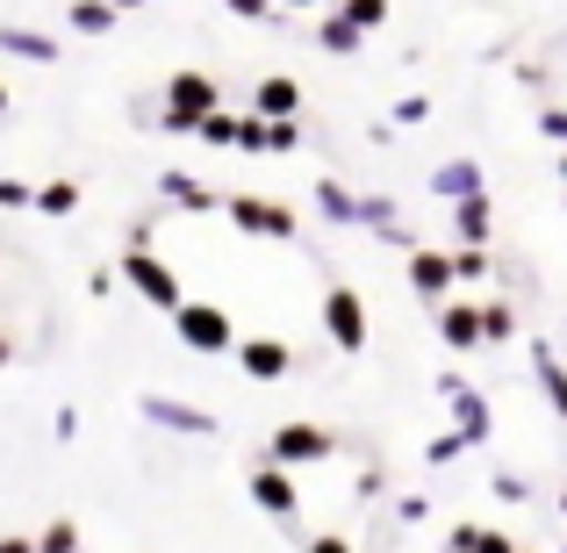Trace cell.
<instances>
[{
	"label": "cell",
	"mask_w": 567,
	"mask_h": 553,
	"mask_svg": "<svg viewBox=\"0 0 567 553\" xmlns=\"http://www.w3.org/2000/svg\"><path fill=\"white\" fill-rule=\"evenodd\" d=\"M115 274H123V288H137L144 303L158 309V317H181V309L194 303V295H187V280H181V266H173V259H158V252H130V245H123Z\"/></svg>",
	"instance_id": "cell-1"
},
{
	"label": "cell",
	"mask_w": 567,
	"mask_h": 553,
	"mask_svg": "<svg viewBox=\"0 0 567 553\" xmlns=\"http://www.w3.org/2000/svg\"><path fill=\"white\" fill-rule=\"evenodd\" d=\"M208 115H223L216 80H208V72H173V80H166V115H158V123H166V130H187V137H202Z\"/></svg>",
	"instance_id": "cell-2"
},
{
	"label": "cell",
	"mask_w": 567,
	"mask_h": 553,
	"mask_svg": "<svg viewBox=\"0 0 567 553\" xmlns=\"http://www.w3.org/2000/svg\"><path fill=\"white\" fill-rule=\"evenodd\" d=\"M331 453H338V431L309 424V417H288V424L266 439V460H274V468H317V460H331Z\"/></svg>",
	"instance_id": "cell-3"
},
{
	"label": "cell",
	"mask_w": 567,
	"mask_h": 553,
	"mask_svg": "<svg viewBox=\"0 0 567 553\" xmlns=\"http://www.w3.org/2000/svg\"><path fill=\"white\" fill-rule=\"evenodd\" d=\"M173 338H181L187 352H237V331H230V309L223 303H187L181 317H173Z\"/></svg>",
	"instance_id": "cell-4"
},
{
	"label": "cell",
	"mask_w": 567,
	"mask_h": 553,
	"mask_svg": "<svg viewBox=\"0 0 567 553\" xmlns=\"http://www.w3.org/2000/svg\"><path fill=\"white\" fill-rule=\"evenodd\" d=\"M245 496L259 503L274 525H288V532H295V518H302V489H295V474H288V468H274V460H266V468H251Z\"/></svg>",
	"instance_id": "cell-5"
},
{
	"label": "cell",
	"mask_w": 567,
	"mask_h": 553,
	"mask_svg": "<svg viewBox=\"0 0 567 553\" xmlns=\"http://www.w3.org/2000/svg\"><path fill=\"white\" fill-rule=\"evenodd\" d=\"M323 331H331V346L338 352H367V303H360V288H323Z\"/></svg>",
	"instance_id": "cell-6"
},
{
	"label": "cell",
	"mask_w": 567,
	"mask_h": 553,
	"mask_svg": "<svg viewBox=\"0 0 567 553\" xmlns=\"http://www.w3.org/2000/svg\"><path fill=\"white\" fill-rule=\"evenodd\" d=\"M223 208H230V223L245 237H295V231H302V223H295V208L288 202H266V194H230Z\"/></svg>",
	"instance_id": "cell-7"
},
{
	"label": "cell",
	"mask_w": 567,
	"mask_h": 553,
	"mask_svg": "<svg viewBox=\"0 0 567 553\" xmlns=\"http://www.w3.org/2000/svg\"><path fill=\"white\" fill-rule=\"evenodd\" d=\"M137 410H144V424H158V431H181V439H216V417H208V410H194V402L158 396V388H144V396H137Z\"/></svg>",
	"instance_id": "cell-8"
},
{
	"label": "cell",
	"mask_w": 567,
	"mask_h": 553,
	"mask_svg": "<svg viewBox=\"0 0 567 553\" xmlns=\"http://www.w3.org/2000/svg\"><path fill=\"white\" fill-rule=\"evenodd\" d=\"M439 388H445V402H453V431L467 439V453H474V446H488V431H496V417H488V396H482V388L453 381V373H445Z\"/></svg>",
	"instance_id": "cell-9"
},
{
	"label": "cell",
	"mask_w": 567,
	"mask_h": 553,
	"mask_svg": "<svg viewBox=\"0 0 567 553\" xmlns=\"http://www.w3.org/2000/svg\"><path fill=\"white\" fill-rule=\"evenodd\" d=\"M410 288L424 295L431 309H445V303H453V288H460V274H453V252H431V245H416V252H410Z\"/></svg>",
	"instance_id": "cell-10"
},
{
	"label": "cell",
	"mask_w": 567,
	"mask_h": 553,
	"mask_svg": "<svg viewBox=\"0 0 567 553\" xmlns=\"http://www.w3.org/2000/svg\"><path fill=\"white\" fill-rule=\"evenodd\" d=\"M230 360L245 367L251 381H288L295 352H288V338H237V352H230Z\"/></svg>",
	"instance_id": "cell-11"
},
{
	"label": "cell",
	"mask_w": 567,
	"mask_h": 553,
	"mask_svg": "<svg viewBox=\"0 0 567 553\" xmlns=\"http://www.w3.org/2000/svg\"><path fill=\"white\" fill-rule=\"evenodd\" d=\"M360 231H374L381 245H402V259L416 252V231L395 216V202H388V194H360Z\"/></svg>",
	"instance_id": "cell-12"
},
{
	"label": "cell",
	"mask_w": 567,
	"mask_h": 553,
	"mask_svg": "<svg viewBox=\"0 0 567 553\" xmlns=\"http://www.w3.org/2000/svg\"><path fill=\"white\" fill-rule=\"evenodd\" d=\"M439 338H445L453 352L488 346V331H482V303H467V295H460V303H445V309H439Z\"/></svg>",
	"instance_id": "cell-13"
},
{
	"label": "cell",
	"mask_w": 567,
	"mask_h": 553,
	"mask_svg": "<svg viewBox=\"0 0 567 553\" xmlns=\"http://www.w3.org/2000/svg\"><path fill=\"white\" fill-rule=\"evenodd\" d=\"M532 381H539V396H546V410L567 417V360H560V346H532Z\"/></svg>",
	"instance_id": "cell-14"
},
{
	"label": "cell",
	"mask_w": 567,
	"mask_h": 553,
	"mask_svg": "<svg viewBox=\"0 0 567 553\" xmlns=\"http://www.w3.org/2000/svg\"><path fill=\"white\" fill-rule=\"evenodd\" d=\"M251 109H259L266 123H295V109H302V86H295L288 72H266V80L251 86Z\"/></svg>",
	"instance_id": "cell-15"
},
{
	"label": "cell",
	"mask_w": 567,
	"mask_h": 553,
	"mask_svg": "<svg viewBox=\"0 0 567 553\" xmlns=\"http://www.w3.org/2000/svg\"><path fill=\"white\" fill-rule=\"evenodd\" d=\"M431 194H445V202H482V166L474 158H445L439 173H431Z\"/></svg>",
	"instance_id": "cell-16"
},
{
	"label": "cell",
	"mask_w": 567,
	"mask_h": 553,
	"mask_svg": "<svg viewBox=\"0 0 567 553\" xmlns=\"http://www.w3.org/2000/svg\"><path fill=\"white\" fill-rule=\"evenodd\" d=\"M0 51L29 58V65H58V37H43V29H29V22H0Z\"/></svg>",
	"instance_id": "cell-17"
},
{
	"label": "cell",
	"mask_w": 567,
	"mask_h": 553,
	"mask_svg": "<svg viewBox=\"0 0 567 553\" xmlns=\"http://www.w3.org/2000/svg\"><path fill=\"white\" fill-rule=\"evenodd\" d=\"M317 216H323V223H338V231H360V194H352L346 181H331V173H323V181H317Z\"/></svg>",
	"instance_id": "cell-18"
},
{
	"label": "cell",
	"mask_w": 567,
	"mask_h": 553,
	"mask_svg": "<svg viewBox=\"0 0 567 553\" xmlns=\"http://www.w3.org/2000/svg\"><path fill=\"white\" fill-rule=\"evenodd\" d=\"M317 43H323V51H331V58H360L367 29H352V22H346V8H331V14H323V22H317Z\"/></svg>",
	"instance_id": "cell-19"
},
{
	"label": "cell",
	"mask_w": 567,
	"mask_h": 553,
	"mask_svg": "<svg viewBox=\"0 0 567 553\" xmlns=\"http://www.w3.org/2000/svg\"><path fill=\"white\" fill-rule=\"evenodd\" d=\"M158 202H173V208H223L194 173H158Z\"/></svg>",
	"instance_id": "cell-20"
},
{
	"label": "cell",
	"mask_w": 567,
	"mask_h": 553,
	"mask_svg": "<svg viewBox=\"0 0 567 553\" xmlns=\"http://www.w3.org/2000/svg\"><path fill=\"white\" fill-rule=\"evenodd\" d=\"M445 553H517V546H511V532H496V525H460L453 540H445Z\"/></svg>",
	"instance_id": "cell-21"
},
{
	"label": "cell",
	"mask_w": 567,
	"mask_h": 553,
	"mask_svg": "<svg viewBox=\"0 0 567 553\" xmlns=\"http://www.w3.org/2000/svg\"><path fill=\"white\" fill-rule=\"evenodd\" d=\"M65 22H72V37H109V29H115V8H109V0H72Z\"/></svg>",
	"instance_id": "cell-22"
},
{
	"label": "cell",
	"mask_w": 567,
	"mask_h": 553,
	"mask_svg": "<svg viewBox=\"0 0 567 553\" xmlns=\"http://www.w3.org/2000/svg\"><path fill=\"white\" fill-rule=\"evenodd\" d=\"M453 231H460V245H474V252L488 245V194L482 202H453Z\"/></svg>",
	"instance_id": "cell-23"
},
{
	"label": "cell",
	"mask_w": 567,
	"mask_h": 553,
	"mask_svg": "<svg viewBox=\"0 0 567 553\" xmlns=\"http://www.w3.org/2000/svg\"><path fill=\"white\" fill-rule=\"evenodd\" d=\"M37 208H43V216H72V208H80V181H43Z\"/></svg>",
	"instance_id": "cell-24"
},
{
	"label": "cell",
	"mask_w": 567,
	"mask_h": 553,
	"mask_svg": "<svg viewBox=\"0 0 567 553\" xmlns=\"http://www.w3.org/2000/svg\"><path fill=\"white\" fill-rule=\"evenodd\" d=\"M482 331H488V346H503V338L517 331V309L503 303V295H488V303H482Z\"/></svg>",
	"instance_id": "cell-25"
},
{
	"label": "cell",
	"mask_w": 567,
	"mask_h": 553,
	"mask_svg": "<svg viewBox=\"0 0 567 553\" xmlns=\"http://www.w3.org/2000/svg\"><path fill=\"white\" fill-rule=\"evenodd\" d=\"M37 553H80V525H72V518H51V525L37 532Z\"/></svg>",
	"instance_id": "cell-26"
},
{
	"label": "cell",
	"mask_w": 567,
	"mask_h": 553,
	"mask_svg": "<svg viewBox=\"0 0 567 553\" xmlns=\"http://www.w3.org/2000/svg\"><path fill=\"white\" fill-rule=\"evenodd\" d=\"M274 144V123L266 115H237V152H266Z\"/></svg>",
	"instance_id": "cell-27"
},
{
	"label": "cell",
	"mask_w": 567,
	"mask_h": 553,
	"mask_svg": "<svg viewBox=\"0 0 567 553\" xmlns=\"http://www.w3.org/2000/svg\"><path fill=\"white\" fill-rule=\"evenodd\" d=\"M338 8H346L352 29H381L388 22V0H338Z\"/></svg>",
	"instance_id": "cell-28"
},
{
	"label": "cell",
	"mask_w": 567,
	"mask_h": 553,
	"mask_svg": "<svg viewBox=\"0 0 567 553\" xmlns=\"http://www.w3.org/2000/svg\"><path fill=\"white\" fill-rule=\"evenodd\" d=\"M488 489H496L503 503H532V482H525V474H511V468H496V474H488Z\"/></svg>",
	"instance_id": "cell-29"
},
{
	"label": "cell",
	"mask_w": 567,
	"mask_h": 553,
	"mask_svg": "<svg viewBox=\"0 0 567 553\" xmlns=\"http://www.w3.org/2000/svg\"><path fill=\"white\" fill-rule=\"evenodd\" d=\"M453 274H460V280H488V252H474V245H453Z\"/></svg>",
	"instance_id": "cell-30"
},
{
	"label": "cell",
	"mask_w": 567,
	"mask_h": 553,
	"mask_svg": "<svg viewBox=\"0 0 567 553\" xmlns=\"http://www.w3.org/2000/svg\"><path fill=\"white\" fill-rule=\"evenodd\" d=\"M202 144L230 152V144H237V115H208V123H202Z\"/></svg>",
	"instance_id": "cell-31"
},
{
	"label": "cell",
	"mask_w": 567,
	"mask_h": 553,
	"mask_svg": "<svg viewBox=\"0 0 567 553\" xmlns=\"http://www.w3.org/2000/svg\"><path fill=\"white\" fill-rule=\"evenodd\" d=\"M0 208H37V187L14 181V173H0Z\"/></svg>",
	"instance_id": "cell-32"
},
{
	"label": "cell",
	"mask_w": 567,
	"mask_h": 553,
	"mask_svg": "<svg viewBox=\"0 0 567 553\" xmlns=\"http://www.w3.org/2000/svg\"><path fill=\"white\" fill-rule=\"evenodd\" d=\"M223 8H230L237 22H274V14H280V0H223Z\"/></svg>",
	"instance_id": "cell-33"
},
{
	"label": "cell",
	"mask_w": 567,
	"mask_h": 553,
	"mask_svg": "<svg viewBox=\"0 0 567 553\" xmlns=\"http://www.w3.org/2000/svg\"><path fill=\"white\" fill-rule=\"evenodd\" d=\"M460 453H467V439H460V431H439V439L424 446V460H439V468H445V460H460Z\"/></svg>",
	"instance_id": "cell-34"
},
{
	"label": "cell",
	"mask_w": 567,
	"mask_h": 553,
	"mask_svg": "<svg viewBox=\"0 0 567 553\" xmlns=\"http://www.w3.org/2000/svg\"><path fill=\"white\" fill-rule=\"evenodd\" d=\"M539 137H554L567 152V109H539Z\"/></svg>",
	"instance_id": "cell-35"
},
{
	"label": "cell",
	"mask_w": 567,
	"mask_h": 553,
	"mask_svg": "<svg viewBox=\"0 0 567 553\" xmlns=\"http://www.w3.org/2000/svg\"><path fill=\"white\" fill-rule=\"evenodd\" d=\"M395 123H402V130H410V123H431V101H424V94L395 101Z\"/></svg>",
	"instance_id": "cell-36"
},
{
	"label": "cell",
	"mask_w": 567,
	"mask_h": 553,
	"mask_svg": "<svg viewBox=\"0 0 567 553\" xmlns=\"http://www.w3.org/2000/svg\"><path fill=\"white\" fill-rule=\"evenodd\" d=\"M395 518H402V525H424V518H431V496H402Z\"/></svg>",
	"instance_id": "cell-37"
},
{
	"label": "cell",
	"mask_w": 567,
	"mask_h": 553,
	"mask_svg": "<svg viewBox=\"0 0 567 553\" xmlns=\"http://www.w3.org/2000/svg\"><path fill=\"white\" fill-rule=\"evenodd\" d=\"M302 553H352V540H346V532H317Z\"/></svg>",
	"instance_id": "cell-38"
},
{
	"label": "cell",
	"mask_w": 567,
	"mask_h": 553,
	"mask_svg": "<svg viewBox=\"0 0 567 553\" xmlns=\"http://www.w3.org/2000/svg\"><path fill=\"white\" fill-rule=\"evenodd\" d=\"M295 144H302V123H274V144H266V152H295Z\"/></svg>",
	"instance_id": "cell-39"
},
{
	"label": "cell",
	"mask_w": 567,
	"mask_h": 553,
	"mask_svg": "<svg viewBox=\"0 0 567 553\" xmlns=\"http://www.w3.org/2000/svg\"><path fill=\"white\" fill-rule=\"evenodd\" d=\"M0 553H37V540H14V532H8V540H0Z\"/></svg>",
	"instance_id": "cell-40"
},
{
	"label": "cell",
	"mask_w": 567,
	"mask_h": 553,
	"mask_svg": "<svg viewBox=\"0 0 567 553\" xmlns=\"http://www.w3.org/2000/svg\"><path fill=\"white\" fill-rule=\"evenodd\" d=\"M8 360H14V338H8V331H0V367H8Z\"/></svg>",
	"instance_id": "cell-41"
},
{
	"label": "cell",
	"mask_w": 567,
	"mask_h": 553,
	"mask_svg": "<svg viewBox=\"0 0 567 553\" xmlns=\"http://www.w3.org/2000/svg\"><path fill=\"white\" fill-rule=\"evenodd\" d=\"M109 8H115V14H130V8H144V0H109Z\"/></svg>",
	"instance_id": "cell-42"
},
{
	"label": "cell",
	"mask_w": 567,
	"mask_h": 553,
	"mask_svg": "<svg viewBox=\"0 0 567 553\" xmlns=\"http://www.w3.org/2000/svg\"><path fill=\"white\" fill-rule=\"evenodd\" d=\"M560 518H567V482H560Z\"/></svg>",
	"instance_id": "cell-43"
},
{
	"label": "cell",
	"mask_w": 567,
	"mask_h": 553,
	"mask_svg": "<svg viewBox=\"0 0 567 553\" xmlns=\"http://www.w3.org/2000/svg\"><path fill=\"white\" fill-rule=\"evenodd\" d=\"M0 115H8V86H0Z\"/></svg>",
	"instance_id": "cell-44"
},
{
	"label": "cell",
	"mask_w": 567,
	"mask_h": 553,
	"mask_svg": "<svg viewBox=\"0 0 567 553\" xmlns=\"http://www.w3.org/2000/svg\"><path fill=\"white\" fill-rule=\"evenodd\" d=\"M288 8H317V0H288Z\"/></svg>",
	"instance_id": "cell-45"
},
{
	"label": "cell",
	"mask_w": 567,
	"mask_h": 553,
	"mask_svg": "<svg viewBox=\"0 0 567 553\" xmlns=\"http://www.w3.org/2000/svg\"><path fill=\"white\" fill-rule=\"evenodd\" d=\"M560 181H567V152H560Z\"/></svg>",
	"instance_id": "cell-46"
},
{
	"label": "cell",
	"mask_w": 567,
	"mask_h": 553,
	"mask_svg": "<svg viewBox=\"0 0 567 553\" xmlns=\"http://www.w3.org/2000/svg\"><path fill=\"white\" fill-rule=\"evenodd\" d=\"M517 553H532V546H517Z\"/></svg>",
	"instance_id": "cell-47"
}]
</instances>
